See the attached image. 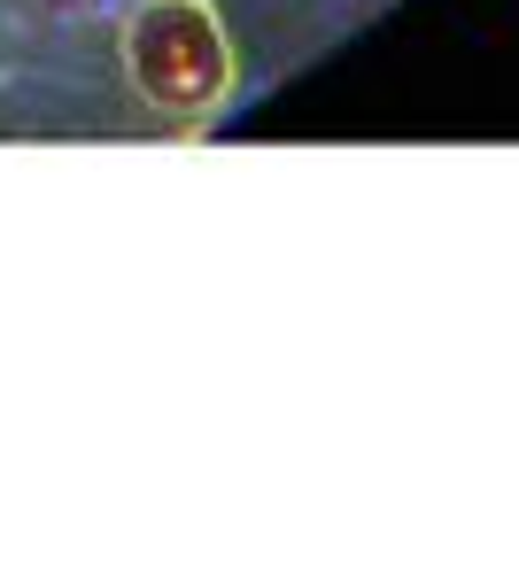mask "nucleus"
<instances>
[{
    "instance_id": "obj_1",
    "label": "nucleus",
    "mask_w": 519,
    "mask_h": 565,
    "mask_svg": "<svg viewBox=\"0 0 519 565\" xmlns=\"http://www.w3.org/2000/svg\"><path fill=\"white\" fill-rule=\"evenodd\" d=\"M117 63H125L133 94L171 125L218 117L233 102V78H241L233 40H225L210 0H125Z\"/></svg>"
},
{
    "instance_id": "obj_2",
    "label": "nucleus",
    "mask_w": 519,
    "mask_h": 565,
    "mask_svg": "<svg viewBox=\"0 0 519 565\" xmlns=\"http://www.w3.org/2000/svg\"><path fill=\"white\" fill-rule=\"evenodd\" d=\"M47 9H63V17H117L125 0H47Z\"/></svg>"
}]
</instances>
